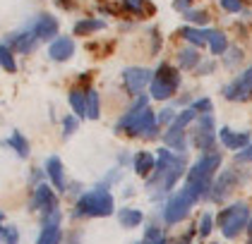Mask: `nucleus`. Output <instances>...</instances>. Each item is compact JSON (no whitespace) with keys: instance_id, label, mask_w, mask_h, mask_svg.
Masks as SVG:
<instances>
[{"instance_id":"23","label":"nucleus","mask_w":252,"mask_h":244,"mask_svg":"<svg viewBox=\"0 0 252 244\" xmlns=\"http://www.w3.org/2000/svg\"><path fill=\"white\" fill-rule=\"evenodd\" d=\"M123 7L130 15H137V17H149L152 12H156V7L147 0H123Z\"/></svg>"},{"instance_id":"15","label":"nucleus","mask_w":252,"mask_h":244,"mask_svg":"<svg viewBox=\"0 0 252 244\" xmlns=\"http://www.w3.org/2000/svg\"><path fill=\"white\" fill-rule=\"evenodd\" d=\"M75 53V41L70 36H58L56 41H51V48H48V55L51 60H56V62H65V60H70Z\"/></svg>"},{"instance_id":"9","label":"nucleus","mask_w":252,"mask_h":244,"mask_svg":"<svg viewBox=\"0 0 252 244\" xmlns=\"http://www.w3.org/2000/svg\"><path fill=\"white\" fill-rule=\"evenodd\" d=\"M245 177H243V172L238 168H228V170H221V175H216V180H214L212 185V191H209V201L214 204H221L228 194H231L235 187H240V182H243Z\"/></svg>"},{"instance_id":"18","label":"nucleus","mask_w":252,"mask_h":244,"mask_svg":"<svg viewBox=\"0 0 252 244\" xmlns=\"http://www.w3.org/2000/svg\"><path fill=\"white\" fill-rule=\"evenodd\" d=\"M188 134L183 130H175V127H168L166 134H163V144H166V149H173L175 153H185L188 151Z\"/></svg>"},{"instance_id":"1","label":"nucleus","mask_w":252,"mask_h":244,"mask_svg":"<svg viewBox=\"0 0 252 244\" xmlns=\"http://www.w3.org/2000/svg\"><path fill=\"white\" fill-rule=\"evenodd\" d=\"M118 132H127L130 136H144V139H154L158 134V117L154 110H149L147 98L137 96L135 106H130V110L123 115V120L116 125Z\"/></svg>"},{"instance_id":"34","label":"nucleus","mask_w":252,"mask_h":244,"mask_svg":"<svg viewBox=\"0 0 252 244\" xmlns=\"http://www.w3.org/2000/svg\"><path fill=\"white\" fill-rule=\"evenodd\" d=\"M190 106H192V110H197V115H209L214 110L212 98H207V96H202V98H194Z\"/></svg>"},{"instance_id":"2","label":"nucleus","mask_w":252,"mask_h":244,"mask_svg":"<svg viewBox=\"0 0 252 244\" xmlns=\"http://www.w3.org/2000/svg\"><path fill=\"white\" fill-rule=\"evenodd\" d=\"M221 168V153H202L192 165L188 168V185L185 187L192 191L197 199H209L212 185L216 180V170Z\"/></svg>"},{"instance_id":"13","label":"nucleus","mask_w":252,"mask_h":244,"mask_svg":"<svg viewBox=\"0 0 252 244\" xmlns=\"http://www.w3.org/2000/svg\"><path fill=\"white\" fill-rule=\"evenodd\" d=\"M36 43H39V36L34 34L32 27H29V29H22L17 34H10V36L5 38V46H7V48H15V51H20V53H32V51L36 48Z\"/></svg>"},{"instance_id":"40","label":"nucleus","mask_w":252,"mask_h":244,"mask_svg":"<svg viewBox=\"0 0 252 244\" xmlns=\"http://www.w3.org/2000/svg\"><path fill=\"white\" fill-rule=\"evenodd\" d=\"M17 237H20L17 227L5 225V232H2V240H5V242H7V244H17Z\"/></svg>"},{"instance_id":"41","label":"nucleus","mask_w":252,"mask_h":244,"mask_svg":"<svg viewBox=\"0 0 252 244\" xmlns=\"http://www.w3.org/2000/svg\"><path fill=\"white\" fill-rule=\"evenodd\" d=\"M194 235H197V227H190V230H188V232H185L183 237H178L173 244H190V242H192Z\"/></svg>"},{"instance_id":"16","label":"nucleus","mask_w":252,"mask_h":244,"mask_svg":"<svg viewBox=\"0 0 252 244\" xmlns=\"http://www.w3.org/2000/svg\"><path fill=\"white\" fill-rule=\"evenodd\" d=\"M207 43H209L212 55H226L228 48H231L228 36H226L221 29H207Z\"/></svg>"},{"instance_id":"24","label":"nucleus","mask_w":252,"mask_h":244,"mask_svg":"<svg viewBox=\"0 0 252 244\" xmlns=\"http://www.w3.org/2000/svg\"><path fill=\"white\" fill-rule=\"evenodd\" d=\"M118 220H120V225L123 227H137L142 220H144V216H142V211H139V208L125 206V208H120V211H118Z\"/></svg>"},{"instance_id":"45","label":"nucleus","mask_w":252,"mask_h":244,"mask_svg":"<svg viewBox=\"0 0 252 244\" xmlns=\"http://www.w3.org/2000/svg\"><path fill=\"white\" fill-rule=\"evenodd\" d=\"M70 244H79V242H77V240H75V237H72V240H70Z\"/></svg>"},{"instance_id":"3","label":"nucleus","mask_w":252,"mask_h":244,"mask_svg":"<svg viewBox=\"0 0 252 244\" xmlns=\"http://www.w3.org/2000/svg\"><path fill=\"white\" fill-rule=\"evenodd\" d=\"M116 208V201H113V194L108 191L106 185H96L92 191L82 194L75 206V218H106L111 216Z\"/></svg>"},{"instance_id":"32","label":"nucleus","mask_w":252,"mask_h":244,"mask_svg":"<svg viewBox=\"0 0 252 244\" xmlns=\"http://www.w3.org/2000/svg\"><path fill=\"white\" fill-rule=\"evenodd\" d=\"M243 57H245V53H243L238 46H231V48H228V53L223 55V65H226L228 70H233V67H238V65L243 62Z\"/></svg>"},{"instance_id":"27","label":"nucleus","mask_w":252,"mask_h":244,"mask_svg":"<svg viewBox=\"0 0 252 244\" xmlns=\"http://www.w3.org/2000/svg\"><path fill=\"white\" fill-rule=\"evenodd\" d=\"M135 244H171V242H168V237L163 235V230L158 225H149L147 232H144V237Z\"/></svg>"},{"instance_id":"7","label":"nucleus","mask_w":252,"mask_h":244,"mask_svg":"<svg viewBox=\"0 0 252 244\" xmlns=\"http://www.w3.org/2000/svg\"><path fill=\"white\" fill-rule=\"evenodd\" d=\"M216 120L214 115H199L194 120V127L190 130V144L202 153H214L216 149Z\"/></svg>"},{"instance_id":"22","label":"nucleus","mask_w":252,"mask_h":244,"mask_svg":"<svg viewBox=\"0 0 252 244\" xmlns=\"http://www.w3.org/2000/svg\"><path fill=\"white\" fill-rule=\"evenodd\" d=\"M199 62H202V55H199V51L192 48V46L178 51V65H180L183 70H197Z\"/></svg>"},{"instance_id":"36","label":"nucleus","mask_w":252,"mask_h":244,"mask_svg":"<svg viewBox=\"0 0 252 244\" xmlns=\"http://www.w3.org/2000/svg\"><path fill=\"white\" fill-rule=\"evenodd\" d=\"M175 117H178V113H175L173 108H163L161 113H158V125H166V127H171L175 122Z\"/></svg>"},{"instance_id":"21","label":"nucleus","mask_w":252,"mask_h":244,"mask_svg":"<svg viewBox=\"0 0 252 244\" xmlns=\"http://www.w3.org/2000/svg\"><path fill=\"white\" fill-rule=\"evenodd\" d=\"M46 172H48L53 187L58 189V191H63L65 189V172H63V161H60L58 156H51L46 161Z\"/></svg>"},{"instance_id":"8","label":"nucleus","mask_w":252,"mask_h":244,"mask_svg":"<svg viewBox=\"0 0 252 244\" xmlns=\"http://www.w3.org/2000/svg\"><path fill=\"white\" fill-rule=\"evenodd\" d=\"M221 94L226 101H233V103H245L252 98V65L245 67L238 77H233L231 81L221 89Z\"/></svg>"},{"instance_id":"43","label":"nucleus","mask_w":252,"mask_h":244,"mask_svg":"<svg viewBox=\"0 0 252 244\" xmlns=\"http://www.w3.org/2000/svg\"><path fill=\"white\" fill-rule=\"evenodd\" d=\"M2 232H5V225H2V213H0V240H2Z\"/></svg>"},{"instance_id":"38","label":"nucleus","mask_w":252,"mask_h":244,"mask_svg":"<svg viewBox=\"0 0 252 244\" xmlns=\"http://www.w3.org/2000/svg\"><path fill=\"white\" fill-rule=\"evenodd\" d=\"M214 70H216V62H214V60H202V62H199V67L194 70V75L204 77V75H212Z\"/></svg>"},{"instance_id":"37","label":"nucleus","mask_w":252,"mask_h":244,"mask_svg":"<svg viewBox=\"0 0 252 244\" xmlns=\"http://www.w3.org/2000/svg\"><path fill=\"white\" fill-rule=\"evenodd\" d=\"M77 115H67V117H65V120H63V134H65V136H70V134H72V132L77 130Z\"/></svg>"},{"instance_id":"17","label":"nucleus","mask_w":252,"mask_h":244,"mask_svg":"<svg viewBox=\"0 0 252 244\" xmlns=\"http://www.w3.org/2000/svg\"><path fill=\"white\" fill-rule=\"evenodd\" d=\"M63 242V232H60V220H43L36 244H60Z\"/></svg>"},{"instance_id":"10","label":"nucleus","mask_w":252,"mask_h":244,"mask_svg":"<svg viewBox=\"0 0 252 244\" xmlns=\"http://www.w3.org/2000/svg\"><path fill=\"white\" fill-rule=\"evenodd\" d=\"M34 208L43 216V220L60 216L58 196L53 194V189L48 187V185H36V189H34Z\"/></svg>"},{"instance_id":"29","label":"nucleus","mask_w":252,"mask_h":244,"mask_svg":"<svg viewBox=\"0 0 252 244\" xmlns=\"http://www.w3.org/2000/svg\"><path fill=\"white\" fill-rule=\"evenodd\" d=\"M183 17L190 22V27H199V29H202V27H207V24H209V19H212L207 10H188V12H183Z\"/></svg>"},{"instance_id":"35","label":"nucleus","mask_w":252,"mask_h":244,"mask_svg":"<svg viewBox=\"0 0 252 244\" xmlns=\"http://www.w3.org/2000/svg\"><path fill=\"white\" fill-rule=\"evenodd\" d=\"M221 10L231 12V15H238V12H245V0H219Z\"/></svg>"},{"instance_id":"30","label":"nucleus","mask_w":252,"mask_h":244,"mask_svg":"<svg viewBox=\"0 0 252 244\" xmlns=\"http://www.w3.org/2000/svg\"><path fill=\"white\" fill-rule=\"evenodd\" d=\"M98 91L96 89H87V117L96 120L98 117Z\"/></svg>"},{"instance_id":"28","label":"nucleus","mask_w":252,"mask_h":244,"mask_svg":"<svg viewBox=\"0 0 252 244\" xmlns=\"http://www.w3.org/2000/svg\"><path fill=\"white\" fill-rule=\"evenodd\" d=\"M7 144L15 149V153H17L20 158H27V156H29V141H27V139H24V136L20 134V130H15L12 134H10Z\"/></svg>"},{"instance_id":"5","label":"nucleus","mask_w":252,"mask_h":244,"mask_svg":"<svg viewBox=\"0 0 252 244\" xmlns=\"http://www.w3.org/2000/svg\"><path fill=\"white\" fill-rule=\"evenodd\" d=\"M180 89V72L175 70L173 65L161 62L154 70V79L149 84V94L154 101H168L171 96Z\"/></svg>"},{"instance_id":"6","label":"nucleus","mask_w":252,"mask_h":244,"mask_svg":"<svg viewBox=\"0 0 252 244\" xmlns=\"http://www.w3.org/2000/svg\"><path fill=\"white\" fill-rule=\"evenodd\" d=\"M199 199L194 196L192 191L188 187H183L180 191H175L168 196V201H166V206H163V220L168 223V225H178L180 220H185L188 216H190V208L197 204Z\"/></svg>"},{"instance_id":"39","label":"nucleus","mask_w":252,"mask_h":244,"mask_svg":"<svg viewBox=\"0 0 252 244\" xmlns=\"http://www.w3.org/2000/svg\"><path fill=\"white\" fill-rule=\"evenodd\" d=\"M235 163H252V144H248L243 151L235 153Z\"/></svg>"},{"instance_id":"46","label":"nucleus","mask_w":252,"mask_h":244,"mask_svg":"<svg viewBox=\"0 0 252 244\" xmlns=\"http://www.w3.org/2000/svg\"><path fill=\"white\" fill-rule=\"evenodd\" d=\"M209 244H216V242H209Z\"/></svg>"},{"instance_id":"20","label":"nucleus","mask_w":252,"mask_h":244,"mask_svg":"<svg viewBox=\"0 0 252 244\" xmlns=\"http://www.w3.org/2000/svg\"><path fill=\"white\" fill-rule=\"evenodd\" d=\"M178 34L185 38L192 48H197V51L204 48V46H209V43H207V29H199V27H190V24H188V27L178 29Z\"/></svg>"},{"instance_id":"25","label":"nucleus","mask_w":252,"mask_h":244,"mask_svg":"<svg viewBox=\"0 0 252 244\" xmlns=\"http://www.w3.org/2000/svg\"><path fill=\"white\" fill-rule=\"evenodd\" d=\"M103 27H106L103 19H79V22H75L72 31H75L77 36H89V34H94V31H101Z\"/></svg>"},{"instance_id":"19","label":"nucleus","mask_w":252,"mask_h":244,"mask_svg":"<svg viewBox=\"0 0 252 244\" xmlns=\"http://www.w3.org/2000/svg\"><path fill=\"white\" fill-rule=\"evenodd\" d=\"M132 165H135V172L137 175H142V177H149L156 168V158L154 153H149V151H137L135 158H132Z\"/></svg>"},{"instance_id":"14","label":"nucleus","mask_w":252,"mask_h":244,"mask_svg":"<svg viewBox=\"0 0 252 244\" xmlns=\"http://www.w3.org/2000/svg\"><path fill=\"white\" fill-rule=\"evenodd\" d=\"M58 19L53 17V15H48V12H39L36 19H34V24H32V29H34V34L39 36V41H48V38L58 36Z\"/></svg>"},{"instance_id":"44","label":"nucleus","mask_w":252,"mask_h":244,"mask_svg":"<svg viewBox=\"0 0 252 244\" xmlns=\"http://www.w3.org/2000/svg\"><path fill=\"white\" fill-rule=\"evenodd\" d=\"M248 232H250V237H252V218H250V225H248Z\"/></svg>"},{"instance_id":"12","label":"nucleus","mask_w":252,"mask_h":244,"mask_svg":"<svg viewBox=\"0 0 252 244\" xmlns=\"http://www.w3.org/2000/svg\"><path fill=\"white\" fill-rule=\"evenodd\" d=\"M219 141L223 144V149H231L238 153V151L245 149L248 144H252V136L248 130L235 132V130H231V127H221V130H219Z\"/></svg>"},{"instance_id":"42","label":"nucleus","mask_w":252,"mask_h":244,"mask_svg":"<svg viewBox=\"0 0 252 244\" xmlns=\"http://www.w3.org/2000/svg\"><path fill=\"white\" fill-rule=\"evenodd\" d=\"M192 2H194V0H173V7H175V10H180V12H188Z\"/></svg>"},{"instance_id":"26","label":"nucleus","mask_w":252,"mask_h":244,"mask_svg":"<svg viewBox=\"0 0 252 244\" xmlns=\"http://www.w3.org/2000/svg\"><path fill=\"white\" fill-rule=\"evenodd\" d=\"M70 106L77 117H87V89H72L70 91Z\"/></svg>"},{"instance_id":"33","label":"nucleus","mask_w":252,"mask_h":244,"mask_svg":"<svg viewBox=\"0 0 252 244\" xmlns=\"http://www.w3.org/2000/svg\"><path fill=\"white\" fill-rule=\"evenodd\" d=\"M0 67L5 70V72H15L17 70V65H15V57H12V51L2 43L0 46Z\"/></svg>"},{"instance_id":"31","label":"nucleus","mask_w":252,"mask_h":244,"mask_svg":"<svg viewBox=\"0 0 252 244\" xmlns=\"http://www.w3.org/2000/svg\"><path fill=\"white\" fill-rule=\"evenodd\" d=\"M214 223H216V218H214L209 211H204L202 218H199V225H197V235H199V237H209L214 230Z\"/></svg>"},{"instance_id":"4","label":"nucleus","mask_w":252,"mask_h":244,"mask_svg":"<svg viewBox=\"0 0 252 244\" xmlns=\"http://www.w3.org/2000/svg\"><path fill=\"white\" fill-rule=\"evenodd\" d=\"M250 206L245 204V201H235L231 206L221 208L219 211V216H216V225L221 230V235L226 237V240H235L243 230H248L250 225Z\"/></svg>"},{"instance_id":"11","label":"nucleus","mask_w":252,"mask_h":244,"mask_svg":"<svg viewBox=\"0 0 252 244\" xmlns=\"http://www.w3.org/2000/svg\"><path fill=\"white\" fill-rule=\"evenodd\" d=\"M152 79H154V72L147 70V67H125L123 70V86L132 96L142 94V89L147 84H152Z\"/></svg>"}]
</instances>
